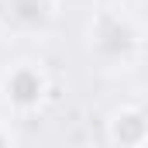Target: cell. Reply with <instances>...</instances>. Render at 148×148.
I'll return each instance as SVG.
<instances>
[{
  "mask_svg": "<svg viewBox=\"0 0 148 148\" xmlns=\"http://www.w3.org/2000/svg\"><path fill=\"white\" fill-rule=\"evenodd\" d=\"M7 90H10V97H14V100L31 103V100H38V97H41V79H38L31 69H21V73L7 83Z\"/></svg>",
  "mask_w": 148,
  "mask_h": 148,
  "instance_id": "obj_1",
  "label": "cell"
},
{
  "mask_svg": "<svg viewBox=\"0 0 148 148\" xmlns=\"http://www.w3.org/2000/svg\"><path fill=\"white\" fill-rule=\"evenodd\" d=\"M0 141H3V138H0Z\"/></svg>",
  "mask_w": 148,
  "mask_h": 148,
  "instance_id": "obj_2",
  "label": "cell"
}]
</instances>
